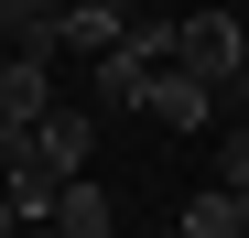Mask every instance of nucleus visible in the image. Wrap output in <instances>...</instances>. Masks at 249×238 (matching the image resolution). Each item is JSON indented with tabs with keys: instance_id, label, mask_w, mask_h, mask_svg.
I'll return each mask as SVG.
<instances>
[{
	"instance_id": "f257e3e1",
	"label": "nucleus",
	"mask_w": 249,
	"mask_h": 238,
	"mask_svg": "<svg viewBox=\"0 0 249 238\" xmlns=\"http://www.w3.org/2000/svg\"><path fill=\"white\" fill-rule=\"evenodd\" d=\"M174 65L206 76V87L249 76V33H238V11H184V22H174Z\"/></svg>"
},
{
	"instance_id": "f03ea898",
	"label": "nucleus",
	"mask_w": 249,
	"mask_h": 238,
	"mask_svg": "<svg viewBox=\"0 0 249 238\" xmlns=\"http://www.w3.org/2000/svg\"><path fill=\"white\" fill-rule=\"evenodd\" d=\"M119 11H130V0H65L54 11V65H98L119 44Z\"/></svg>"
},
{
	"instance_id": "7ed1b4c3",
	"label": "nucleus",
	"mask_w": 249,
	"mask_h": 238,
	"mask_svg": "<svg viewBox=\"0 0 249 238\" xmlns=\"http://www.w3.org/2000/svg\"><path fill=\"white\" fill-rule=\"evenodd\" d=\"M141 119H162V130H206V119H217V87H206V76H184V65H152Z\"/></svg>"
},
{
	"instance_id": "20e7f679",
	"label": "nucleus",
	"mask_w": 249,
	"mask_h": 238,
	"mask_svg": "<svg viewBox=\"0 0 249 238\" xmlns=\"http://www.w3.org/2000/svg\"><path fill=\"white\" fill-rule=\"evenodd\" d=\"M33 141H44V163H54V173H87V152H98V108L54 98L44 119H33Z\"/></svg>"
},
{
	"instance_id": "39448f33",
	"label": "nucleus",
	"mask_w": 249,
	"mask_h": 238,
	"mask_svg": "<svg viewBox=\"0 0 249 238\" xmlns=\"http://www.w3.org/2000/svg\"><path fill=\"white\" fill-rule=\"evenodd\" d=\"M65 87H54V54H11L0 44V119H44Z\"/></svg>"
},
{
	"instance_id": "423d86ee",
	"label": "nucleus",
	"mask_w": 249,
	"mask_h": 238,
	"mask_svg": "<svg viewBox=\"0 0 249 238\" xmlns=\"http://www.w3.org/2000/svg\"><path fill=\"white\" fill-rule=\"evenodd\" d=\"M141 87H152V65H130L119 44H108V54L87 65V108H98V119H119V108H141Z\"/></svg>"
},
{
	"instance_id": "0eeeda50",
	"label": "nucleus",
	"mask_w": 249,
	"mask_h": 238,
	"mask_svg": "<svg viewBox=\"0 0 249 238\" xmlns=\"http://www.w3.org/2000/svg\"><path fill=\"white\" fill-rule=\"evenodd\" d=\"M54 227H65V238H119V206H108V184H98V173H76V184L54 195Z\"/></svg>"
},
{
	"instance_id": "6e6552de",
	"label": "nucleus",
	"mask_w": 249,
	"mask_h": 238,
	"mask_svg": "<svg viewBox=\"0 0 249 238\" xmlns=\"http://www.w3.org/2000/svg\"><path fill=\"white\" fill-rule=\"evenodd\" d=\"M174 227H184V238H249V206H238L228 184H206V195H184Z\"/></svg>"
},
{
	"instance_id": "1a4fd4ad",
	"label": "nucleus",
	"mask_w": 249,
	"mask_h": 238,
	"mask_svg": "<svg viewBox=\"0 0 249 238\" xmlns=\"http://www.w3.org/2000/svg\"><path fill=\"white\" fill-rule=\"evenodd\" d=\"M217 184L249 206V119H228V141H217Z\"/></svg>"
},
{
	"instance_id": "9d476101",
	"label": "nucleus",
	"mask_w": 249,
	"mask_h": 238,
	"mask_svg": "<svg viewBox=\"0 0 249 238\" xmlns=\"http://www.w3.org/2000/svg\"><path fill=\"white\" fill-rule=\"evenodd\" d=\"M22 227H33V217H22V206H11V195H0V238H22Z\"/></svg>"
},
{
	"instance_id": "9b49d317",
	"label": "nucleus",
	"mask_w": 249,
	"mask_h": 238,
	"mask_svg": "<svg viewBox=\"0 0 249 238\" xmlns=\"http://www.w3.org/2000/svg\"><path fill=\"white\" fill-rule=\"evenodd\" d=\"M22 238H65V227H54V217H33V227H22Z\"/></svg>"
},
{
	"instance_id": "f8f14e48",
	"label": "nucleus",
	"mask_w": 249,
	"mask_h": 238,
	"mask_svg": "<svg viewBox=\"0 0 249 238\" xmlns=\"http://www.w3.org/2000/svg\"><path fill=\"white\" fill-rule=\"evenodd\" d=\"M162 238H184V227H162Z\"/></svg>"
}]
</instances>
